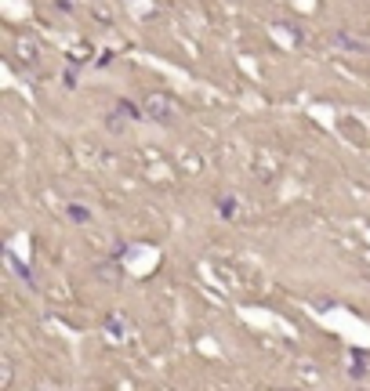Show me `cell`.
I'll use <instances>...</instances> for the list:
<instances>
[{
  "instance_id": "6da1fadb",
  "label": "cell",
  "mask_w": 370,
  "mask_h": 391,
  "mask_svg": "<svg viewBox=\"0 0 370 391\" xmlns=\"http://www.w3.org/2000/svg\"><path fill=\"white\" fill-rule=\"evenodd\" d=\"M142 116L145 120H157V123H174V116H178V102H174L171 95H145L142 102Z\"/></svg>"
},
{
  "instance_id": "7a4b0ae2",
  "label": "cell",
  "mask_w": 370,
  "mask_h": 391,
  "mask_svg": "<svg viewBox=\"0 0 370 391\" xmlns=\"http://www.w3.org/2000/svg\"><path fill=\"white\" fill-rule=\"evenodd\" d=\"M338 43H348L345 51H370V40H359L356 33H338Z\"/></svg>"
},
{
  "instance_id": "3957f363",
  "label": "cell",
  "mask_w": 370,
  "mask_h": 391,
  "mask_svg": "<svg viewBox=\"0 0 370 391\" xmlns=\"http://www.w3.org/2000/svg\"><path fill=\"white\" fill-rule=\"evenodd\" d=\"M65 214H70V217H73L77 225H80V221H91V210H87V207H70Z\"/></svg>"
}]
</instances>
